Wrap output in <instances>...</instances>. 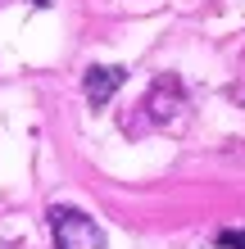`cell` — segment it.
Returning a JSON list of instances; mask_svg holds the SVG:
<instances>
[{
	"instance_id": "3957f363",
	"label": "cell",
	"mask_w": 245,
	"mask_h": 249,
	"mask_svg": "<svg viewBox=\"0 0 245 249\" xmlns=\"http://www.w3.org/2000/svg\"><path fill=\"white\" fill-rule=\"evenodd\" d=\"M218 245H223V249H245V231H241V236H236V231H223Z\"/></svg>"
},
{
	"instance_id": "6da1fadb",
	"label": "cell",
	"mask_w": 245,
	"mask_h": 249,
	"mask_svg": "<svg viewBox=\"0 0 245 249\" xmlns=\"http://www.w3.org/2000/svg\"><path fill=\"white\" fill-rule=\"evenodd\" d=\"M50 236L55 249H105V231L82 209H50Z\"/></svg>"
},
{
	"instance_id": "7a4b0ae2",
	"label": "cell",
	"mask_w": 245,
	"mask_h": 249,
	"mask_svg": "<svg viewBox=\"0 0 245 249\" xmlns=\"http://www.w3.org/2000/svg\"><path fill=\"white\" fill-rule=\"evenodd\" d=\"M123 77H127V72H123L118 64H109V68H91V72H86V100H91L95 109H100V105H109V95L123 86Z\"/></svg>"
}]
</instances>
